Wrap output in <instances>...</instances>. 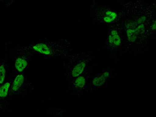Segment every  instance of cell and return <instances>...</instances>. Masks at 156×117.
<instances>
[{
	"mask_svg": "<svg viewBox=\"0 0 156 117\" xmlns=\"http://www.w3.org/2000/svg\"><path fill=\"white\" fill-rule=\"evenodd\" d=\"M12 81L10 94L13 96L25 97L33 90V86L29 78L24 73L11 72Z\"/></svg>",
	"mask_w": 156,
	"mask_h": 117,
	"instance_id": "cell-1",
	"label": "cell"
},
{
	"mask_svg": "<svg viewBox=\"0 0 156 117\" xmlns=\"http://www.w3.org/2000/svg\"><path fill=\"white\" fill-rule=\"evenodd\" d=\"M87 83V79L84 74L66 82V90L69 95L73 99L80 98L82 91Z\"/></svg>",
	"mask_w": 156,
	"mask_h": 117,
	"instance_id": "cell-2",
	"label": "cell"
},
{
	"mask_svg": "<svg viewBox=\"0 0 156 117\" xmlns=\"http://www.w3.org/2000/svg\"><path fill=\"white\" fill-rule=\"evenodd\" d=\"M12 73L8 76L2 84L0 85V102L10 103L12 99L10 94V89L12 81Z\"/></svg>",
	"mask_w": 156,
	"mask_h": 117,
	"instance_id": "cell-3",
	"label": "cell"
},
{
	"mask_svg": "<svg viewBox=\"0 0 156 117\" xmlns=\"http://www.w3.org/2000/svg\"><path fill=\"white\" fill-rule=\"evenodd\" d=\"M32 48L36 52L47 56H51L54 53L52 48L44 42L36 43L32 46Z\"/></svg>",
	"mask_w": 156,
	"mask_h": 117,
	"instance_id": "cell-4",
	"label": "cell"
},
{
	"mask_svg": "<svg viewBox=\"0 0 156 117\" xmlns=\"http://www.w3.org/2000/svg\"><path fill=\"white\" fill-rule=\"evenodd\" d=\"M108 41L110 45L115 47L120 45L122 40L118 31L115 29L112 30L108 36Z\"/></svg>",
	"mask_w": 156,
	"mask_h": 117,
	"instance_id": "cell-5",
	"label": "cell"
},
{
	"mask_svg": "<svg viewBox=\"0 0 156 117\" xmlns=\"http://www.w3.org/2000/svg\"><path fill=\"white\" fill-rule=\"evenodd\" d=\"M9 67L7 62H0V85L4 83L7 79L9 74L8 70Z\"/></svg>",
	"mask_w": 156,
	"mask_h": 117,
	"instance_id": "cell-6",
	"label": "cell"
},
{
	"mask_svg": "<svg viewBox=\"0 0 156 117\" xmlns=\"http://www.w3.org/2000/svg\"><path fill=\"white\" fill-rule=\"evenodd\" d=\"M118 17L117 13L113 11L108 10L105 11L103 20L105 23H110L115 21Z\"/></svg>",
	"mask_w": 156,
	"mask_h": 117,
	"instance_id": "cell-7",
	"label": "cell"
},
{
	"mask_svg": "<svg viewBox=\"0 0 156 117\" xmlns=\"http://www.w3.org/2000/svg\"><path fill=\"white\" fill-rule=\"evenodd\" d=\"M136 27L127 29L126 30V37L129 42H133L136 41L138 35H140Z\"/></svg>",
	"mask_w": 156,
	"mask_h": 117,
	"instance_id": "cell-8",
	"label": "cell"
},
{
	"mask_svg": "<svg viewBox=\"0 0 156 117\" xmlns=\"http://www.w3.org/2000/svg\"><path fill=\"white\" fill-rule=\"evenodd\" d=\"M107 79L102 74L93 78L92 83L93 86L99 87L103 85L105 83Z\"/></svg>",
	"mask_w": 156,
	"mask_h": 117,
	"instance_id": "cell-9",
	"label": "cell"
},
{
	"mask_svg": "<svg viewBox=\"0 0 156 117\" xmlns=\"http://www.w3.org/2000/svg\"><path fill=\"white\" fill-rule=\"evenodd\" d=\"M9 104L10 103L0 102V112L7 109Z\"/></svg>",
	"mask_w": 156,
	"mask_h": 117,
	"instance_id": "cell-10",
	"label": "cell"
},
{
	"mask_svg": "<svg viewBox=\"0 0 156 117\" xmlns=\"http://www.w3.org/2000/svg\"><path fill=\"white\" fill-rule=\"evenodd\" d=\"M146 20V17L144 16H143L139 17L136 21V23L137 24H140L144 23Z\"/></svg>",
	"mask_w": 156,
	"mask_h": 117,
	"instance_id": "cell-11",
	"label": "cell"
},
{
	"mask_svg": "<svg viewBox=\"0 0 156 117\" xmlns=\"http://www.w3.org/2000/svg\"><path fill=\"white\" fill-rule=\"evenodd\" d=\"M151 29L153 31L155 30L156 29V22L154 20L151 24Z\"/></svg>",
	"mask_w": 156,
	"mask_h": 117,
	"instance_id": "cell-12",
	"label": "cell"
},
{
	"mask_svg": "<svg viewBox=\"0 0 156 117\" xmlns=\"http://www.w3.org/2000/svg\"><path fill=\"white\" fill-rule=\"evenodd\" d=\"M102 74L107 79L109 77L110 75V73L108 71L104 72Z\"/></svg>",
	"mask_w": 156,
	"mask_h": 117,
	"instance_id": "cell-13",
	"label": "cell"
}]
</instances>
